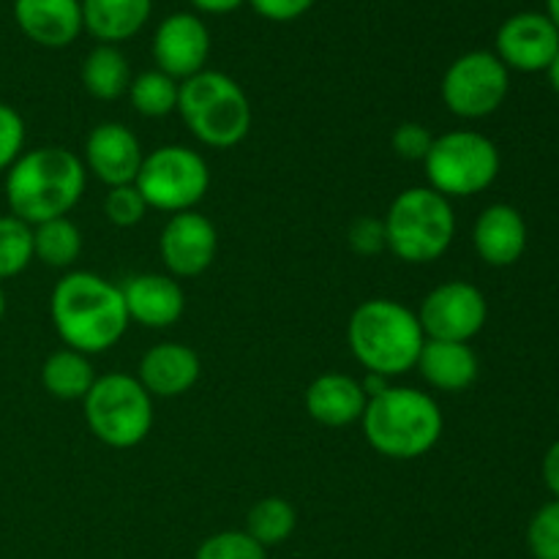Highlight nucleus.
<instances>
[{"instance_id":"1","label":"nucleus","mask_w":559,"mask_h":559,"mask_svg":"<svg viewBox=\"0 0 559 559\" xmlns=\"http://www.w3.org/2000/svg\"><path fill=\"white\" fill-rule=\"evenodd\" d=\"M49 317L60 342L87 358L112 349L131 325L120 284L91 271H71L55 284Z\"/></svg>"},{"instance_id":"2","label":"nucleus","mask_w":559,"mask_h":559,"mask_svg":"<svg viewBox=\"0 0 559 559\" xmlns=\"http://www.w3.org/2000/svg\"><path fill=\"white\" fill-rule=\"evenodd\" d=\"M87 186V169L82 156L60 145H41L25 151L5 169V202L11 216L25 224L69 216L82 200Z\"/></svg>"},{"instance_id":"3","label":"nucleus","mask_w":559,"mask_h":559,"mask_svg":"<svg viewBox=\"0 0 559 559\" xmlns=\"http://www.w3.org/2000/svg\"><path fill=\"white\" fill-rule=\"evenodd\" d=\"M347 342L366 371L391 380L415 369L426 333L418 311L393 298H371L349 317Z\"/></svg>"},{"instance_id":"4","label":"nucleus","mask_w":559,"mask_h":559,"mask_svg":"<svg viewBox=\"0 0 559 559\" xmlns=\"http://www.w3.org/2000/svg\"><path fill=\"white\" fill-rule=\"evenodd\" d=\"M366 442L380 456L413 462L435 451L442 437V409L435 399L418 388L391 385L380 396L369 399L360 418Z\"/></svg>"},{"instance_id":"5","label":"nucleus","mask_w":559,"mask_h":559,"mask_svg":"<svg viewBox=\"0 0 559 559\" xmlns=\"http://www.w3.org/2000/svg\"><path fill=\"white\" fill-rule=\"evenodd\" d=\"M178 115L191 136L213 151L240 145L254 120L243 87L224 71L211 69L180 82Z\"/></svg>"},{"instance_id":"6","label":"nucleus","mask_w":559,"mask_h":559,"mask_svg":"<svg viewBox=\"0 0 559 559\" xmlns=\"http://www.w3.org/2000/svg\"><path fill=\"white\" fill-rule=\"evenodd\" d=\"M382 222H385L388 251L409 265L437 262L456 238L453 202L429 186H413L396 194Z\"/></svg>"},{"instance_id":"7","label":"nucleus","mask_w":559,"mask_h":559,"mask_svg":"<svg viewBox=\"0 0 559 559\" xmlns=\"http://www.w3.org/2000/svg\"><path fill=\"white\" fill-rule=\"evenodd\" d=\"M82 409L93 437L115 451L136 448L153 429V396L136 377L120 371L96 377Z\"/></svg>"},{"instance_id":"8","label":"nucleus","mask_w":559,"mask_h":559,"mask_svg":"<svg viewBox=\"0 0 559 559\" xmlns=\"http://www.w3.org/2000/svg\"><path fill=\"white\" fill-rule=\"evenodd\" d=\"M429 189L448 200L480 194L500 175V151L480 131L456 129L435 136L429 156L424 158Z\"/></svg>"},{"instance_id":"9","label":"nucleus","mask_w":559,"mask_h":559,"mask_svg":"<svg viewBox=\"0 0 559 559\" xmlns=\"http://www.w3.org/2000/svg\"><path fill=\"white\" fill-rule=\"evenodd\" d=\"M134 186L153 211H194L211 189V169L197 151L186 145H162L145 153Z\"/></svg>"},{"instance_id":"10","label":"nucleus","mask_w":559,"mask_h":559,"mask_svg":"<svg viewBox=\"0 0 559 559\" xmlns=\"http://www.w3.org/2000/svg\"><path fill=\"white\" fill-rule=\"evenodd\" d=\"M511 87V74L495 52L475 49L448 66L442 76V104L464 120H480L502 107Z\"/></svg>"},{"instance_id":"11","label":"nucleus","mask_w":559,"mask_h":559,"mask_svg":"<svg viewBox=\"0 0 559 559\" xmlns=\"http://www.w3.org/2000/svg\"><path fill=\"white\" fill-rule=\"evenodd\" d=\"M420 328L426 338H440V342H464L478 336L489 320V304L486 295L475 284L442 282L431 289L418 309Z\"/></svg>"},{"instance_id":"12","label":"nucleus","mask_w":559,"mask_h":559,"mask_svg":"<svg viewBox=\"0 0 559 559\" xmlns=\"http://www.w3.org/2000/svg\"><path fill=\"white\" fill-rule=\"evenodd\" d=\"M216 227L200 211L175 213L158 235V254L173 278L202 276L216 260Z\"/></svg>"},{"instance_id":"13","label":"nucleus","mask_w":559,"mask_h":559,"mask_svg":"<svg viewBox=\"0 0 559 559\" xmlns=\"http://www.w3.org/2000/svg\"><path fill=\"white\" fill-rule=\"evenodd\" d=\"M207 58H211V31L191 11L169 14L153 33L156 69L173 76L175 82H183L205 71Z\"/></svg>"},{"instance_id":"14","label":"nucleus","mask_w":559,"mask_h":559,"mask_svg":"<svg viewBox=\"0 0 559 559\" xmlns=\"http://www.w3.org/2000/svg\"><path fill=\"white\" fill-rule=\"evenodd\" d=\"M559 52V31L538 11H522L508 16L497 31V58L508 71H546Z\"/></svg>"},{"instance_id":"15","label":"nucleus","mask_w":559,"mask_h":559,"mask_svg":"<svg viewBox=\"0 0 559 559\" xmlns=\"http://www.w3.org/2000/svg\"><path fill=\"white\" fill-rule=\"evenodd\" d=\"M142 162H145V151H142L140 140L129 126L118 123V120L98 123L87 134L82 164L107 189L134 183Z\"/></svg>"},{"instance_id":"16","label":"nucleus","mask_w":559,"mask_h":559,"mask_svg":"<svg viewBox=\"0 0 559 559\" xmlns=\"http://www.w3.org/2000/svg\"><path fill=\"white\" fill-rule=\"evenodd\" d=\"M131 322L164 331L173 328L186 311V293L169 273H136L120 284Z\"/></svg>"},{"instance_id":"17","label":"nucleus","mask_w":559,"mask_h":559,"mask_svg":"<svg viewBox=\"0 0 559 559\" xmlns=\"http://www.w3.org/2000/svg\"><path fill=\"white\" fill-rule=\"evenodd\" d=\"M202 374L200 355L180 342H162L140 358L136 380L151 396L178 399L197 385Z\"/></svg>"},{"instance_id":"18","label":"nucleus","mask_w":559,"mask_h":559,"mask_svg":"<svg viewBox=\"0 0 559 559\" xmlns=\"http://www.w3.org/2000/svg\"><path fill=\"white\" fill-rule=\"evenodd\" d=\"M14 20L33 44L47 49H63L80 38V0H14Z\"/></svg>"},{"instance_id":"19","label":"nucleus","mask_w":559,"mask_h":559,"mask_svg":"<svg viewBox=\"0 0 559 559\" xmlns=\"http://www.w3.org/2000/svg\"><path fill=\"white\" fill-rule=\"evenodd\" d=\"M473 246L486 265H516L527 249V222L513 205H506V202L489 205L475 222Z\"/></svg>"},{"instance_id":"20","label":"nucleus","mask_w":559,"mask_h":559,"mask_svg":"<svg viewBox=\"0 0 559 559\" xmlns=\"http://www.w3.org/2000/svg\"><path fill=\"white\" fill-rule=\"evenodd\" d=\"M366 404H369V396H366L360 380L338 374V371L320 374L306 388V413L328 429L358 424L366 413Z\"/></svg>"},{"instance_id":"21","label":"nucleus","mask_w":559,"mask_h":559,"mask_svg":"<svg viewBox=\"0 0 559 559\" xmlns=\"http://www.w3.org/2000/svg\"><path fill=\"white\" fill-rule=\"evenodd\" d=\"M415 369L424 382L442 393H462L478 380V355L464 342H440L426 338Z\"/></svg>"},{"instance_id":"22","label":"nucleus","mask_w":559,"mask_h":559,"mask_svg":"<svg viewBox=\"0 0 559 559\" xmlns=\"http://www.w3.org/2000/svg\"><path fill=\"white\" fill-rule=\"evenodd\" d=\"M82 27L98 38V44H115L134 38L147 25L153 0H80Z\"/></svg>"},{"instance_id":"23","label":"nucleus","mask_w":559,"mask_h":559,"mask_svg":"<svg viewBox=\"0 0 559 559\" xmlns=\"http://www.w3.org/2000/svg\"><path fill=\"white\" fill-rule=\"evenodd\" d=\"M82 87L91 93L98 102H115V98L126 96L131 85V66L129 58L120 52L115 44H98L87 52L82 60Z\"/></svg>"},{"instance_id":"24","label":"nucleus","mask_w":559,"mask_h":559,"mask_svg":"<svg viewBox=\"0 0 559 559\" xmlns=\"http://www.w3.org/2000/svg\"><path fill=\"white\" fill-rule=\"evenodd\" d=\"M96 382V371L87 355L76 349H55L41 366L44 391L60 402H82Z\"/></svg>"},{"instance_id":"25","label":"nucleus","mask_w":559,"mask_h":559,"mask_svg":"<svg viewBox=\"0 0 559 559\" xmlns=\"http://www.w3.org/2000/svg\"><path fill=\"white\" fill-rule=\"evenodd\" d=\"M82 254V233L69 216L49 218V222L33 227V257L41 265L66 271L74 265Z\"/></svg>"},{"instance_id":"26","label":"nucleus","mask_w":559,"mask_h":559,"mask_svg":"<svg viewBox=\"0 0 559 559\" xmlns=\"http://www.w3.org/2000/svg\"><path fill=\"white\" fill-rule=\"evenodd\" d=\"M298 527V511L289 500L284 497H265L257 506H251L249 516H246V533L262 546V549H271V546H282L284 540H289V535Z\"/></svg>"},{"instance_id":"27","label":"nucleus","mask_w":559,"mask_h":559,"mask_svg":"<svg viewBox=\"0 0 559 559\" xmlns=\"http://www.w3.org/2000/svg\"><path fill=\"white\" fill-rule=\"evenodd\" d=\"M178 91L180 82L167 76L164 71H142L131 80L129 85V102L142 118H167V115L178 112Z\"/></svg>"},{"instance_id":"28","label":"nucleus","mask_w":559,"mask_h":559,"mask_svg":"<svg viewBox=\"0 0 559 559\" xmlns=\"http://www.w3.org/2000/svg\"><path fill=\"white\" fill-rule=\"evenodd\" d=\"M33 257V227L16 216H0V282L25 271Z\"/></svg>"},{"instance_id":"29","label":"nucleus","mask_w":559,"mask_h":559,"mask_svg":"<svg viewBox=\"0 0 559 559\" xmlns=\"http://www.w3.org/2000/svg\"><path fill=\"white\" fill-rule=\"evenodd\" d=\"M194 559H267V555L246 530H227L202 540Z\"/></svg>"},{"instance_id":"30","label":"nucleus","mask_w":559,"mask_h":559,"mask_svg":"<svg viewBox=\"0 0 559 559\" xmlns=\"http://www.w3.org/2000/svg\"><path fill=\"white\" fill-rule=\"evenodd\" d=\"M527 546L535 559H559V500L546 502L527 527Z\"/></svg>"},{"instance_id":"31","label":"nucleus","mask_w":559,"mask_h":559,"mask_svg":"<svg viewBox=\"0 0 559 559\" xmlns=\"http://www.w3.org/2000/svg\"><path fill=\"white\" fill-rule=\"evenodd\" d=\"M147 213V202L142 200L140 189L134 183L126 186H115V189L107 191L104 197V216L109 218V224L115 227H136V224L145 218Z\"/></svg>"},{"instance_id":"32","label":"nucleus","mask_w":559,"mask_h":559,"mask_svg":"<svg viewBox=\"0 0 559 559\" xmlns=\"http://www.w3.org/2000/svg\"><path fill=\"white\" fill-rule=\"evenodd\" d=\"M25 120L11 104L0 102V173L11 167L25 153Z\"/></svg>"},{"instance_id":"33","label":"nucleus","mask_w":559,"mask_h":559,"mask_svg":"<svg viewBox=\"0 0 559 559\" xmlns=\"http://www.w3.org/2000/svg\"><path fill=\"white\" fill-rule=\"evenodd\" d=\"M349 249L360 257H377L388 249L385 222L377 216H358L347 229Z\"/></svg>"},{"instance_id":"34","label":"nucleus","mask_w":559,"mask_h":559,"mask_svg":"<svg viewBox=\"0 0 559 559\" xmlns=\"http://www.w3.org/2000/svg\"><path fill=\"white\" fill-rule=\"evenodd\" d=\"M431 142H435V134L429 131V126L424 123H415V120H407V123L399 126L391 136V145L396 151L399 158L404 162H420L429 156L431 151Z\"/></svg>"},{"instance_id":"35","label":"nucleus","mask_w":559,"mask_h":559,"mask_svg":"<svg viewBox=\"0 0 559 559\" xmlns=\"http://www.w3.org/2000/svg\"><path fill=\"white\" fill-rule=\"evenodd\" d=\"M262 20L271 22H293L304 16L317 0H246Z\"/></svg>"},{"instance_id":"36","label":"nucleus","mask_w":559,"mask_h":559,"mask_svg":"<svg viewBox=\"0 0 559 559\" xmlns=\"http://www.w3.org/2000/svg\"><path fill=\"white\" fill-rule=\"evenodd\" d=\"M544 484L546 489L559 500V440L546 451L544 456Z\"/></svg>"},{"instance_id":"37","label":"nucleus","mask_w":559,"mask_h":559,"mask_svg":"<svg viewBox=\"0 0 559 559\" xmlns=\"http://www.w3.org/2000/svg\"><path fill=\"white\" fill-rule=\"evenodd\" d=\"M197 11L202 14H213V16H222V14H233L238 11L246 0H189Z\"/></svg>"},{"instance_id":"38","label":"nucleus","mask_w":559,"mask_h":559,"mask_svg":"<svg viewBox=\"0 0 559 559\" xmlns=\"http://www.w3.org/2000/svg\"><path fill=\"white\" fill-rule=\"evenodd\" d=\"M546 74H549V82H551V87H555V91L559 93V52H557V58L551 60V66H549V69H546Z\"/></svg>"},{"instance_id":"39","label":"nucleus","mask_w":559,"mask_h":559,"mask_svg":"<svg viewBox=\"0 0 559 559\" xmlns=\"http://www.w3.org/2000/svg\"><path fill=\"white\" fill-rule=\"evenodd\" d=\"M546 9H549L546 11V16H549L551 25L559 31V0H546Z\"/></svg>"},{"instance_id":"40","label":"nucleus","mask_w":559,"mask_h":559,"mask_svg":"<svg viewBox=\"0 0 559 559\" xmlns=\"http://www.w3.org/2000/svg\"><path fill=\"white\" fill-rule=\"evenodd\" d=\"M5 317V293H3V284H0V320Z\"/></svg>"}]
</instances>
